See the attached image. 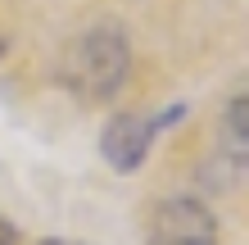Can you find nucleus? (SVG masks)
Listing matches in <instances>:
<instances>
[{
    "label": "nucleus",
    "instance_id": "f257e3e1",
    "mask_svg": "<svg viewBox=\"0 0 249 245\" xmlns=\"http://www.w3.org/2000/svg\"><path fill=\"white\" fill-rule=\"evenodd\" d=\"M127 68H131V50H127V37L118 27H91V32L72 37L64 46V59H59V77L64 86L86 105H100V100H113L118 86L127 82Z\"/></svg>",
    "mask_w": 249,
    "mask_h": 245
},
{
    "label": "nucleus",
    "instance_id": "f03ea898",
    "mask_svg": "<svg viewBox=\"0 0 249 245\" xmlns=\"http://www.w3.org/2000/svg\"><path fill=\"white\" fill-rule=\"evenodd\" d=\"M150 245H217V223L195 195H172L154 209Z\"/></svg>",
    "mask_w": 249,
    "mask_h": 245
},
{
    "label": "nucleus",
    "instance_id": "7ed1b4c3",
    "mask_svg": "<svg viewBox=\"0 0 249 245\" xmlns=\"http://www.w3.org/2000/svg\"><path fill=\"white\" fill-rule=\"evenodd\" d=\"M159 127H172L168 113H163V118H141V113H123V118H113L105 127V136H100V150H105L109 168L136 172L145 164V154H150V146H154Z\"/></svg>",
    "mask_w": 249,
    "mask_h": 245
},
{
    "label": "nucleus",
    "instance_id": "20e7f679",
    "mask_svg": "<svg viewBox=\"0 0 249 245\" xmlns=\"http://www.w3.org/2000/svg\"><path fill=\"white\" fill-rule=\"evenodd\" d=\"M0 245H14V227H9L5 218H0Z\"/></svg>",
    "mask_w": 249,
    "mask_h": 245
},
{
    "label": "nucleus",
    "instance_id": "39448f33",
    "mask_svg": "<svg viewBox=\"0 0 249 245\" xmlns=\"http://www.w3.org/2000/svg\"><path fill=\"white\" fill-rule=\"evenodd\" d=\"M0 55H5V37H0Z\"/></svg>",
    "mask_w": 249,
    "mask_h": 245
}]
</instances>
